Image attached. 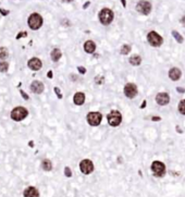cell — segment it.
I'll return each mask as SVG.
<instances>
[{
    "label": "cell",
    "mask_w": 185,
    "mask_h": 197,
    "mask_svg": "<svg viewBox=\"0 0 185 197\" xmlns=\"http://www.w3.org/2000/svg\"><path fill=\"white\" fill-rule=\"evenodd\" d=\"M98 20L104 26L110 25L115 20V13H113V11L111 10L110 8H102L98 12Z\"/></svg>",
    "instance_id": "1"
},
{
    "label": "cell",
    "mask_w": 185,
    "mask_h": 197,
    "mask_svg": "<svg viewBox=\"0 0 185 197\" xmlns=\"http://www.w3.org/2000/svg\"><path fill=\"white\" fill-rule=\"evenodd\" d=\"M107 121L111 127H118L123 121V116L119 110H111L107 114Z\"/></svg>",
    "instance_id": "2"
},
{
    "label": "cell",
    "mask_w": 185,
    "mask_h": 197,
    "mask_svg": "<svg viewBox=\"0 0 185 197\" xmlns=\"http://www.w3.org/2000/svg\"><path fill=\"white\" fill-rule=\"evenodd\" d=\"M27 23H28L30 28H32V30L34 31H37L43 26L44 20H43V17H41L39 13H32L30 17H28Z\"/></svg>",
    "instance_id": "3"
},
{
    "label": "cell",
    "mask_w": 185,
    "mask_h": 197,
    "mask_svg": "<svg viewBox=\"0 0 185 197\" xmlns=\"http://www.w3.org/2000/svg\"><path fill=\"white\" fill-rule=\"evenodd\" d=\"M147 41L152 47L157 48V47L162 46V44H163V38H162L161 35L157 33L156 31H150V32L147 34Z\"/></svg>",
    "instance_id": "4"
},
{
    "label": "cell",
    "mask_w": 185,
    "mask_h": 197,
    "mask_svg": "<svg viewBox=\"0 0 185 197\" xmlns=\"http://www.w3.org/2000/svg\"><path fill=\"white\" fill-rule=\"evenodd\" d=\"M86 121L91 126H99L102 122V114L98 111H91L86 114Z\"/></svg>",
    "instance_id": "5"
},
{
    "label": "cell",
    "mask_w": 185,
    "mask_h": 197,
    "mask_svg": "<svg viewBox=\"0 0 185 197\" xmlns=\"http://www.w3.org/2000/svg\"><path fill=\"white\" fill-rule=\"evenodd\" d=\"M152 10V4L148 0H139L136 4V11L141 15H149Z\"/></svg>",
    "instance_id": "6"
},
{
    "label": "cell",
    "mask_w": 185,
    "mask_h": 197,
    "mask_svg": "<svg viewBox=\"0 0 185 197\" xmlns=\"http://www.w3.org/2000/svg\"><path fill=\"white\" fill-rule=\"evenodd\" d=\"M152 171L154 175L156 177H165V164L162 162V161H159V160H155L152 161Z\"/></svg>",
    "instance_id": "7"
},
{
    "label": "cell",
    "mask_w": 185,
    "mask_h": 197,
    "mask_svg": "<svg viewBox=\"0 0 185 197\" xmlns=\"http://www.w3.org/2000/svg\"><path fill=\"white\" fill-rule=\"evenodd\" d=\"M27 116H28V111L24 107H21V106L14 108L13 110L11 111V118H12V120L14 121H22L24 120Z\"/></svg>",
    "instance_id": "8"
},
{
    "label": "cell",
    "mask_w": 185,
    "mask_h": 197,
    "mask_svg": "<svg viewBox=\"0 0 185 197\" xmlns=\"http://www.w3.org/2000/svg\"><path fill=\"white\" fill-rule=\"evenodd\" d=\"M123 93H124L125 97H128V99H134L138 94V88L136 84L126 83L124 85V88H123Z\"/></svg>",
    "instance_id": "9"
},
{
    "label": "cell",
    "mask_w": 185,
    "mask_h": 197,
    "mask_svg": "<svg viewBox=\"0 0 185 197\" xmlns=\"http://www.w3.org/2000/svg\"><path fill=\"white\" fill-rule=\"evenodd\" d=\"M80 169H81L82 173L86 174H91L93 171H94V164H93V161L89 160V159H83V160L80 162Z\"/></svg>",
    "instance_id": "10"
},
{
    "label": "cell",
    "mask_w": 185,
    "mask_h": 197,
    "mask_svg": "<svg viewBox=\"0 0 185 197\" xmlns=\"http://www.w3.org/2000/svg\"><path fill=\"white\" fill-rule=\"evenodd\" d=\"M155 100L159 106H167L170 102V95L168 93H165V92L158 93L155 97Z\"/></svg>",
    "instance_id": "11"
},
{
    "label": "cell",
    "mask_w": 185,
    "mask_h": 197,
    "mask_svg": "<svg viewBox=\"0 0 185 197\" xmlns=\"http://www.w3.org/2000/svg\"><path fill=\"white\" fill-rule=\"evenodd\" d=\"M168 75H169V79H170L172 82H176V81H178L182 77V71L181 69H178V68L173 67L169 70Z\"/></svg>",
    "instance_id": "12"
},
{
    "label": "cell",
    "mask_w": 185,
    "mask_h": 197,
    "mask_svg": "<svg viewBox=\"0 0 185 197\" xmlns=\"http://www.w3.org/2000/svg\"><path fill=\"white\" fill-rule=\"evenodd\" d=\"M27 65H28V68H30V70L38 71V70H41V67H43V62H41V60L38 59V58H32V59L28 60Z\"/></svg>",
    "instance_id": "13"
},
{
    "label": "cell",
    "mask_w": 185,
    "mask_h": 197,
    "mask_svg": "<svg viewBox=\"0 0 185 197\" xmlns=\"http://www.w3.org/2000/svg\"><path fill=\"white\" fill-rule=\"evenodd\" d=\"M84 51L86 52V54L88 55H93L96 51V48H97V45H96V43H95L94 40H91L88 39L86 40L84 43Z\"/></svg>",
    "instance_id": "14"
},
{
    "label": "cell",
    "mask_w": 185,
    "mask_h": 197,
    "mask_svg": "<svg viewBox=\"0 0 185 197\" xmlns=\"http://www.w3.org/2000/svg\"><path fill=\"white\" fill-rule=\"evenodd\" d=\"M30 88L34 94H41L44 92L45 86L44 84L41 83V82H39V81H34L33 83L30 84Z\"/></svg>",
    "instance_id": "15"
},
{
    "label": "cell",
    "mask_w": 185,
    "mask_h": 197,
    "mask_svg": "<svg viewBox=\"0 0 185 197\" xmlns=\"http://www.w3.org/2000/svg\"><path fill=\"white\" fill-rule=\"evenodd\" d=\"M85 100H86V96H85L84 93H82V92H78V93L74 94L73 102L76 105V106H82V105H84Z\"/></svg>",
    "instance_id": "16"
},
{
    "label": "cell",
    "mask_w": 185,
    "mask_h": 197,
    "mask_svg": "<svg viewBox=\"0 0 185 197\" xmlns=\"http://www.w3.org/2000/svg\"><path fill=\"white\" fill-rule=\"evenodd\" d=\"M23 195L24 197H39V192H38L36 187L28 186L27 188L24 190Z\"/></svg>",
    "instance_id": "17"
},
{
    "label": "cell",
    "mask_w": 185,
    "mask_h": 197,
    "mask_svg": "<svg viewBox=\"0 0 185 197\" xmlns=\"http://www.w3.org/2000/svg\"><path fill=\"white\" fill-rule=\"evenodd\" d=\"M141 57L139 55H132L131 57L128 58V63L133 65V67H138V65H141Z\"/></svg>",
    "instance_id": "18"
},
{
    "label": "cell",
    "mask_w": 185,
    "mask_h": 197,
    "mask_svg": "<svg viewBox=\"0 0 185 197\" xmlns=\"http://www.w3.org/2000/svg\"><path fill=\"white\" fill-rule=\"evenodd\" d=\"M61 57H62V52H61V50L59 49V48H54V49L51 50L50 58L54 62H58V61L61 59Z\"/></svg>",
    "instance_id": "19"
},
{
    "label": "cell",
    "mask_w": 185,
    "mask_h": 197,
    "mask_svg": "<svg viewBox=\"0 0 185 197\" xmlns=\"http://www.w3.org/2000/svg\"><path fill=\"white\" fill-rule=\"evenodd\" d=\"M132 50V46L131 45H128V44H124V45H122L121 46V49H120V54L122 56H126L131 52Z\"/></svg>",
    "instance_id": "20"
},
{
    "label": "cell",
    "mask_w": 185,
    "mask_h": 197,
    "mask_svg": "<svg viewBox=\"0 0 185 197\" xmlns=\"http://www.w3.org/2000/svg\"><path fill=\"white\" fill-rule=\"evenodd\" d=\"M41 168H43V170L45 171H51V169H52L51 161L49 160V159H44V160L41 161Z\"/></svg>",
    "instance_id": "21"
},
{
    "label": "cell",
    "mask_w": 185,
    "mask_h": 197,
    "mask_svg": "<svg viewBox=\"0 0 185 197\" xmlns=\"http://www.w3.org/2000/svg\"><path fill=\"white\" fill-rule=\"evenodd\" d=\"M172 36H173V38H174L176 41H178V44H183L184 43V37L182 36L181 34L178 33V31H172Z\"/></svg>",
    "instance_id": "22"
},
{
    "label": "cell",
    "mask_w": 185,
    "mask_h": 197,
    "mask_svg": "<svg viewBox=\"0 0 185 197\" xmlns=\"http://www.w3.org/2000/svg\"><path fill=\"white\" fill-rule=\"evenodd\" d=\"M178 110L182 116H185V99H182L178 105Z\"/></svg>",
    "instance_id": "23"
},
{
    "label": "cell",
    "mask_w": 185,
    "mask_h": 197,
    "mask_svg": "<svg viewBox=\"0 0 185 197\" xmlns=\"http://www.w3.org/2000/svg\"><path fill=\"white\" fill-rule=\"evenodd\" d=\"M8 56H9L8 49L4 48V47H1V48H0V59H6Z\"/></svg>",
    "instance_id": "24"
},
{
    "label": "cell",
    "mask_w": 185,
    "mask_h": 197,
    "mask_svg": "<svg viewBox=\"0 0 185 197\" xmlns=\"http://www.w3.org/2000/svg\"><path fill=\"white\" fill-rule=\"evenodd\" d=\"M95 83L98 84V85H102L104 82V76H102V75H97V76L94 79Z\"/></svg>",
    "instance_id": "25"
},
{
    "label": "cell",
    "mask_w": 185,
    "mask_h": 197,
    "mask_svg": "<svg viewBox=\"0 0 185 197\" xmlns=\"http://www.w3.org/2000/svg\"><path fill=\"white\" fill-rule=\"evenodd\" d=\"M8 69H9L8 62H0V72H7Z\"/></svg>",
    "instance_id": "26"
},
{
    "label": "cell",
    "mask_w": 185,
    "mask_h": 197,
    "mask_svg": "<svg viewBox=\"0 0 185 197\" xmlns=\"http://www.w3.org/2000/svg\"><path fill=\"white\" fill-rule=\"evenodd\" d=\"M54 93H56V95L58 96V98H59V99H62V98H63V95H62V93H61L60 88H59V87H54Z\"/></svg>",
    "instance_id": "27"
},
{
    "label": "cell",
    "mask_w": 185,
    "mask_h": 197,
    "mask_svg": "<svg viewBox=\"0 0 185 197\" xmlns=\"http://www.w3.org/2000/svg\"><path fill=\"white\" fill-rule=\"evenodd\" d=\"M64 174H65V177H72V171L69 167H65L64 168Z\"/></svg>",
    "instance_id": "28"
},
{
    "label": "cell",
    "mask_w": 185,
    "mask_h": 197,
    "mask_svg": "<svg viewBox=\"0 0 185 197\" xmlns=\"http://www.w3.org/2000/svg\"><path fill=\"white\" fill-rule=\"evenodd\" d=\"M78 71L81 74H85V73H86V68L81 67V65H80V67H78Z\"/></svg>",
    "instance_id": "29"
},
{
    "label": "cell",
    "mask_w": 185,
    "mask_h": 197,
    "mask_svg": "<svg viewBox=\"0 0 185 197\" xmlns=\"http://www.w3.org/2000/svg\"><path fill=\"white\" fill-rule=\"evenodd\" d=\"M176 92H178V93H180V94H184L185 93V88H184V87L178 86V87H176Z\"/></svg>",
    "instance_id": "30"
},
{
    "label": "cell",
    "mask_w": 185,
    "mask_h": 197,
    "mask_svg": "<svg viewBox=\"0 0 185 197\" xmlns=\"http://www.w3.org/2000/svg\"><path fill=\"white\" fill-rule=\"evenodd\" d=\"M25 36H27V33H26V32H23V33H19V34H17V39H20L21 37H25Z\"/></svg>",
    "instance_id": "31"
},
{
    "label": "cell",
    "mask_w": 185,
    "mask_h": 197,
    "mask_svg": "<svg viewBox=\"0 0 185 197\" xmlns=\"http://www.w3.org/2000/svg\"><path fill=\"white\" fill-rule=\"evenodd\" d=\"M0 13L2 14V15H8L9 14V10H4V9H0Z\"/></svg>",
    "instance_id": "32"
},
{
    "label": "cell",
    "mask_w": 185,
    "mask_h": 197,
    "mask_svg": "<svg viewBox=\"0 0 185 197\" xmlns=\"http://www.w3.org/2000/svg\"><path fill=\"white\" fill-rule=\"evenodd\" d=\"M20 93H21V95H22V96L24 97V99H25V100H27V99L30 98V97H28V95H27L26 93H24L23 90H20Z\"/></svg>",
    "instance_id": "33"
},
{
    "label": "cell",
    "mask_w": 185,
    "mask_h": 197,
    "mask_svg": "<svg viewBox=\"0 0 185 197\" xmlns=\"http://www.w3.org/2000/svg\"><path fill=\"white\" fill-rule=\"evenodd\" d=\"M146 105H147V100H143V102H141V105L139 106V108H141V109H145V108H146Z\"/></svg>",
    "instance_id": "34"
},
{
    "label": "cell",
    "mask_w": 185,
    "mask_h": 197,
    "mask_svg": "<svg viewBox=\"0 0 185 197\" xmlns=\"http://www.w3.org/2000/svg\"><path fill=\"white\" fill-rule=\"evenodd\" d=\"M89 6H91V1H86V2L84 4V6H83V9L85 10V9H87Z\"/></svg>",
    "instance_id": "35"
},
{
    "label": "cell",
    "mask_w": 185,
    "mask_h": 197,
    "mask_svg": "<svg viewBox=\"0 0 185 197\" xmlns=\"http://www.w3.org/2000/svg\"><path fill=\"white\" fill-rule=\"evenodd\" d=\"M160 120H161V118L157 117V116H154V117L152 118V121H154V122H156V121H160Z\"/></svg>",
    "instance_id": "36"
},
{
    "label": "cell",
    "mask_w": 185,
    "mask_h": 197,
    "mask_svg": "<svg viewBox=\"0 0 185 197\" xmlns=\"http://www.w3.org/2000/svg\"><path fill=\"white\" fill-rule=\"evenodd\" d=\"M180 22H181L182 26H184V27H185V15H183V17H181V20H180Z\"/></svg>",
    "instance_id": "37"
},
{
    "label": "cell",
    "mask_w": 185,
    "mask_h": 197,
    "mask_svg": "<svg viewBox=\"0 0 185 197\" xmlns=\"http://www.w3.org/2000/svg\"><path fill=\"white\" fill-rule=\"evenodd\" d=\"M47 76L49 77V79H52V76H54V75H52V71H49V72H48Z\"/></svg>",
    "instance_id": "38"
},
{
    "label": "cell",
    "mask_w": 185,
    "mask_h": 197,
    "mask_svg": "<svg viewBox=\"0 0 185 197\" xmlns=\"http://www.w3.org/2000/svg\"><path fill=\"white\" fill-rule=\"evenodd\" d=\"M121 4H122V6L123 7H126V0H121Z\"/></svg>",
    "instance_id": "39"
},
{
    "label": "cell",
    "mask_w": 185,
    "mask_h": 197,
    "mask_svg": "<svg viewBox=\"0 0 185 197\" xmlns=\"http://www.w3.org/2000/svg\"><path fill=\"white\" fill-rule=\"evenodd\" d=\"M175 129L178 130V133H180V134L183 133V132H182V130H181V129H180V126H178V125H176V126H175Z\"/></svg>",
    "instance_id": "40"
},
{
    "label": "cell",
    "mask_w": 185,
    "mask_h": 197,
    "mask_svg": "<svg viewBox=\"0 0 185 197\" xmlns=\"http://www.w3.org/2000/svg\"><path fill=\"white\" fill-rule=\"evenodd\" d=\"M63 2H65V4H70V2H73L74 0H62Z\"/></svg>",
    "instance_id": "41"
},
{
    "label": "cell",
    "mask_w": 185,
    "mask_h": 197,
    "mask_svg": "<svg viewBox=\"0 0 185 197\" xmlns=\"http://www.w3.org/2000/svg\"><path fill=\"white\" fill-rule=\"evenodd\" d=\"M71 77H72V79L74 80V82L78 80V76H75V75H70V79H71Z\"/></svg>",
    "instance_id": "42"
}]
</instances>
